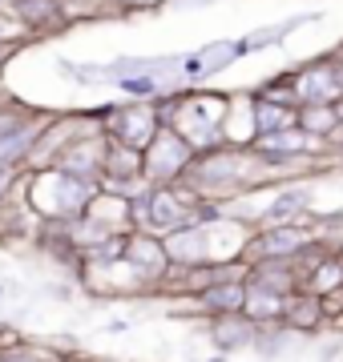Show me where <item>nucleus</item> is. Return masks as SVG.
Wrapping results in <instances>:
<instances>
[{"mask_svg": "<svg viewBox=\"0 0 343 362\" xmlns=\"http://www.w3.org/2000/svg\"><path fill=\"white\" fill-rule=\"evenodd\" d=\"M307 226H311V238H319L331 254L343 246V209H331V214H323V218H311Z\"/></svg>", "mask_w": 343, "mask_h": 362, "instance_id": "obj_16", "label": "nucleus"}, {"mask_svg": "<svg viewBox=\"0 0 343 362\" xmlns=\"http://www.w3.org/2000/svg\"><path fill=\"white\" fill-rule=\"evenodd\" d=\"M287 97L295 105H335L339 101V81H335V61L315 57L291 69V89Z\"/></svg>", "mask_w": 343, "mask_h": 362, "instance_id": "obj_6", "label": "nucleus"}, {"mask_svg": "<svg viewBox=\"0 0 343 362\" xmlns=\"http://www.w3.org/2000/svg\"><path fill=\"white\" fill-rule=\"evenodd\" d=\"M210 342L218 354H238V350H251L254 346V334H259V326L247 318V314H218V318H210Z\"/></svg>", "mask_w": 343, "mask_h": 362, "instance_id": "obj_10", "label": "nucleus"}, {"mask_svg": "<svg viewBox=\"0 0 343 362\" xmlns=\"http://www.w3.org/2000/svg\"><path fill=\"white\" fill-rule=\"evenodd\" d=\"M40 109H33V105L16 101V97H4V101H0V137H4V133H16L21 125H28Z\"/></svg>", "mask_w": 343, "mask_h": 362, "instance_id": "obj_17", "label": "nucleus"}, {"mask_svg": "<svg viewBox=\"0 0 343 362\" xmlns=\"http://www.w3.org/2000/svg\"><path fill=\"white\" fill-rule=\"evenodd\" d=\"M53 113H37L28 125H21L16 133H4L0 137V173H25L28 153H33V141H37L40 125L49 121Z\"/></svg>", "mask_w": 343, "mask_h": 362, "instance_id": "obj_12", "label": "nucleus"}, {"mask_svg": "<svg viewBox=\"0 0 343 362\" xmlns=\"http://www.w3.org/2000/svg\"><path fill=\"white\" fill-rule=\"evenodd\" d=\"M323 322H327V306H323V298L311 294V290H295V294H287V302H283V326L287 330H299V334H315V330H323Z\"/></svg>", "mask_w": 343, "mask_h": 362, "instance_id": "obj_11", "label": "nucleus"}, {"mask_svg": "<svg viewBox=\"0 0 343 362\" xmlns=\"http://www.w3.org/2000/svg\"><path fill=\"white\" fill-rule=\"evenodd\" d=\"M295 109L299 105L287 101V97H266V93L251 89V141L259 137H271V133H287L295 129Z\"/></svg>", "mask_w": 343, "mask_h": 362, "instance_id": "obj_9", "label": "nucleus"}, {"mask_svg": "<svg viewBox=\"0 0 343 362\" xmlns=\"http://www.w3.org/2000/svg\"><path fill=\"white\" fill-rule=\"evenodd\" d=\"M4 13L25 37H49V33H65L73 25L65 0H9Z\"/></svg>", "mask_w": 343, "mask_h": 362, "instance_id": "obj_7", "label": "nucleus"}, {"mask_svg": "<svg viewBox=\"0 0 343 362\" xmlns=\"http://www.w3.org/2000/svg\"><path fill=\"white\" fill-rule=\"evenodd\" d=\"M121 262L130 266V274L145 290H158L170 274V258H166V246H162L158 233L145 230H130L125 233V250H121Z\"/></svg>", "mask_w": 343, "mask_h": 362, "instance_id": "obj_5", "label": "nucleus"}, {"mask_svg": "<svg viewBox=\"0 0 343 362\" xmlns=\"http://www.w3.org/2000/svg\"><path fill=\"white\" fill-rule=\"evenodd\" d=\"M335 125H339L335 105H299L295 109V129L307 133V137H315V141H323V145H327Z\"/></svg>", "mask_w": 343, "mask_h": 362, "instance_id": "obj_14", "label": "nucleus"}, {"mask_svg": "<svg viewBox=\"0 0 343 362\" xmlns=\"http://www.w3.org/2000/svg\"><path fill=\"white\" fill-rule=\"evenodd\" d=\"M190 161H194V149L174 129L162 125L154 133V141L142 149V177H145V185H174V181L186 177Z\"/></svg>", "mask_w": 343, "mask_h": 362, "instance_id": "obj_3", "label": "nucleus"}, {"mask_svg": "<svg viewBox=\"0 0 343 362\" xmlns=\"http://www.w3.org/2000/svg\"><path fill=\"white\" fill-rule=\"evenodd\" d=\"M295 221H311V185L307 181H283L271 202L251 218V230L263 226H295Z\"/></svg>", "mask_w": 343, "mask_h": 362, "instance_id": "obj_8", "label": "nucleus"}, {"mask_svg": "<svg viewBox=\"0 0 343 362\" xmlns=\"http://www.w3.org/2000/svg\"><path fill=\"white\" fill-rule=\"evenodd\" d=\"M307 242H311V226L307 221H295V226H263V230L247 233L242 262H291Z\"/></svg>", "mask_w": 343, "mask_h": 362, "instance_id": "obj_4", "label": "nucleus"}, {"mask_svg": "<svg viewBox=\"0 0 343 362\" xmlns=\"http://www.w3.org/2000/svg\"><path fill=\"white\" fill-rule=\"evenodd\" d=\"M0 298H4V286H0Z\"/></svg>", "mask_w": 343, "mask_h": 362, "instance_id": "obj_20", "label": "nucleus"}, {"mask_svg": "<svg viewBox=\"0 0 343 362\" xmlns=\"http://www.w3.org/2000/svg\"><path fill=\"white\" fill-rule=\"evenodd\" d=\"M4 330H9V326H0V346H4V342H9V334H4Z\"/></svg>", "mask_w": 343, "mask_h": 362, "instance_id": "obj_18", "label": "nucleus"}, {"mask_svg": "<svg viewBox=\"0 0 343 362\" xmlns=\"http://www.w3.org/2000/svg\"><path fill=\"white\" fill-rule=\"evenodd\" d=\"M242 298H247L242 278H223V282L206 286L202 294H194V310L206 314V318H218V314H242Z\"/></svg>", "mask_w": 343, "mask_h": 362, "instance_id": "obj_13", "label": "nucleus"}, {"mask_svg": "<svg viewBox=\"0 0 343 362\" xmlns=\"http://www.w3.org/2000/svg\"><path fill=\"white\" fill-rule=\"evenodd\" d=\"M4 4H9V0H0V13H4Z\"/></svg>", "mask_w": 343, "mask_h": 362, "instance_id": "obj_19", "label": "nucleus"}, {"mask_svg": "<svg viewBox=\"0 0 343 362\" xmlns=\"http://www.w3.org/2000/svg\"><path fill=\"white\" fill-rule=\"evenodd\" d=\"M93 113H97V125H101L109 141L137 149V153L162 129V117L154 109V101H118V105H106V109H93Z\"/></svg>", "mask_w": 343, "mask_h": 362, "instance_id": "obj_2", "label": "nucleus"}, {"mask_svg": "<svg viewBox=\"0 0 343 362\" xmlns=\"http://www.w3.org/2000/svg\"><path fill=\"white\" fill-rule=\"evenodd\" d=\"M65 354L40 346V342H28V338H9L0 346V362H61Z\"/></svg>", "mask_w": 343, "mask_h": 362, "instance_id": "obj_15", "label": "nucleus"}, {"mask_svg": "<svg viewBox=\"0 0 343 362\" xmlns=\"http://www.w3.org/2000/svg\"><path fill=\"white\" fill-rule=\"evenodd\" d=\"M21 185V197L25 206L33 209L37 221H77L85 214L97 189L93 181H81V177H69L61 169H37V173H21L16 177Z\"/></svg>", "mask_w": 343, "mask_h": 362, "instance_id": "obj_1", "label": "nucleus"}]
</instances>
